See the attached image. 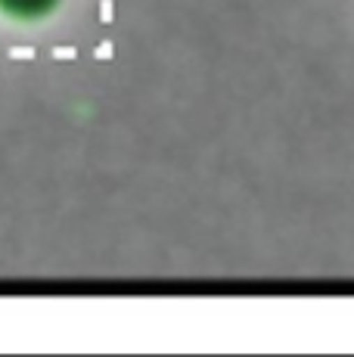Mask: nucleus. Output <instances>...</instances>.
I'll list each match as a JSON object with an SVG mask.
<instances>
[{
    "label": "nucleus",
    "mask_w": 354,
    "mask_h": 357,
    "mask_svg": "<svg viewBox=\"0 0 354 357\" xmlns=\"http://www.w3.org/2000/svg\"><path fill=\"white\" fill-rule=\"evenodd\" d=\"M56 3L59 0H0V10L16 19H38V16H47Z\"/></svg>",
    "instance_id": "obj_1"
}]
</instances>
